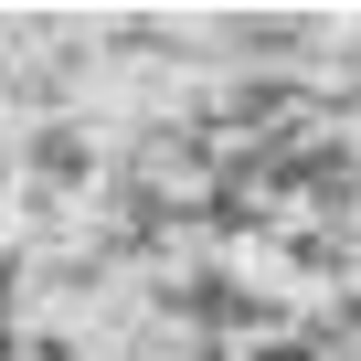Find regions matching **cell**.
Masks as SVG:
<instances>
[{
	"label": "cell",
	"mask_w": 361,
	"mask_h": 361,
	"mask_svg": "<svg viewBox=\"0 0 361 361\" xmlns=\"http://www.w3.org/2000/svg\"><path fill=\"white\" fill-rule=\"evenodd\" d=\"M32 170H43V180H64V192H75V180L96 170V149H85V128H43V138H32Z\"/></svg>",
	"instance_id": "obj_1"
}]
</instances>
